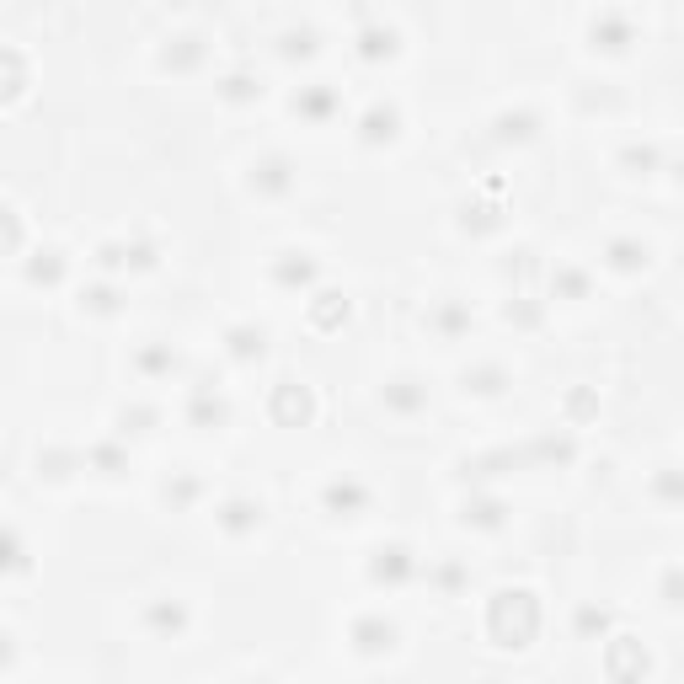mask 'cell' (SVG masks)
<instances>
[{
    "label": "cell",
    "instance_id": "9",
    "mask_svg": "<svg viewBox=\"0 0 684 684\" xmlns=\"http://www.w3.org/2000/svg\"><path fill=\"white\" fill-rule=\"evenodd\" d=\"M647 241H636V236H620V241H610V268L615 273H642L647 268Z\"/></svg>",
    "mask_w": 684,
    "mask_h": 684
},
{
    "label": "cell",
    "instance_id": "19",
    "mask_svg": "<svg viewBox=\"0 0 684 684\" xmlns=\"http://www.w3.org/2000/svg\"><path fill=\"white\" fill-rule=\"evenodd\" d=\"M359 43H364V49H359L364 59H380V54L391 59V54H396V33H391V27H364Z\"/></svg>",
    "mask_w": 684,
    "mask_h": 684
},
{
    "label": "cell",
    "instance_id": "20",
    "mask_svg": "<svg viewBox=\"0 0 684 684\" xmlns=\"http://www.w3.org/2000/svg\"><path fill=\"white\" fill-rule=\"evenodd\" d=\"M86 465H97L102 476H123V465H129V455L113 444H97V449H86Z\"/></svg>",
    "mask_w": 684,
    "mask_h": 684
},
{
    "label": "cell",
    "instance_id": "14",
    "mask_svg": "<svg viewBox=\"0 0 684 684\" xmlns=\"http://www.w3.org/2000/svg\"><path fill=\"white\" fill-rule=\"evenodd\" d=\"M81 310L86 316H118V289L113 284H91V289H81Z\"/></svg>",
    "mask_w": 684,
    "mask_h": 684
},
{
    "label": "cell",
    "instance_id": "24",
    "mask_svg": "<svg viewBox=\"0 0 684 684\" xmlns=\"http://www.w3.org/2000/svg\"><path fill=\"white\" fill-rule=\"evenodd\" d=\"M663 599H668V610H684V572L679 567L663 578Z\"/></svg>",
    "mask_w": 684,
    "mask_h": 684
},
{
    "label": "cell",
    "instance_id": "11",
    "mask_svg": "<svg viewBox=\"0 0 684 684\" xmlns=\"http://www.w3.org/2000/svg\"><path fill=\"white\" fill-rule=\"evenodd\" d=\"M508 369H497V364H487V369H476V375H465V396H503L508 391Z\"/></svg>",
    "mask_w": 684,
    "mask_h": 684
},
{
    "label": "cell",
    "instance_id": "8",
    "mask_svg": "<svg viewBox=\"0 0 684 684\" xmlns=\"http://www.w3.org/2000/svg\"><path fill=\"white\" fill-rule=\"evenodd\" d=\"M294 113H300L305 123H326V118L337 113V97L326 86H305L300 97H294Z\"/></svg>",
    "mask_w": 684,
    "mask_h": 684
},
{
    "label": "cell",
    "instance_id": "16",
    "mask_svg": "<svg viewBox=\"0 0 684 684\" xmlns=\"http://www.w3.org/2000/svg\"><path fill=\"white\" fill-rule=\"evenodd\" d=\"M652 497L663 508H684V471H658L652 476Z\"/></svg>",
    "mask_w": 684,
    "mask_h": 684
},
{
    "label": "cell",
    "instance_id": "25",
    "mask_svg": "<svg viewBox=\"0 0 684 684\" xmlns=\"http://www.w3.org/2000/svg\"><path fill=\"white\" fill-rule=\"evenodd\" d=\"M626 166H652V150H626Z\"/></svg>",
    "mask_w": 684,
    "mask_h": 684
},
{
    "label": "cell",
    "instance_id": "1",
    "mask_svg": "<svg viewBox=\"0 0 684 684\" xmlns=\"http://www.w3.org/2000/svg\"><path fill=\"white\" fill-rule=\"evenodd\" d=\"M588 43H594L599 54H626L636 43V22L626 11H599V17L588 22Z\"/></svg>",
    "mask_w": 684,
    "mask_h": 684
},
{
    "label": "cell",
    "instance_id": "13",
    "mask_svg": "<svg viewBox=\"0 0 684 684\" xmlns=\"http://www.w3.org/2000/svg\"><path fill=\"white\" fill-rule=\"evenodd\" d=\"M535 129H540V118L535 113H503L497 118V139H513V145H524V139H535Z\"/></svg>",
    "mask_w": 684,
    "mask_h": 684
},
{
    "label": "cell",
    "instance_id": "3",
    "mask_svg": "<svg viewBox=\"0 0 684 684\" xmlns=\"http://www.w3.org/2000/svg\"><path fill=\"white\" fill-rule=\"evenodd\" d=\"M380 407H385V412H396V417H417V412L428 407V385H423V380H412V375H396V380L380 391Z\"/></svg>",
    "mask_w": 684,
    "mask_h": 684
},
{
    "label": "cell",
    "instance_id": "12",
    "mask_svg": "<svg viewBox=\"0 0 684 684\" xmlns=\"http://www.w3.org/2000/svg\"><path fill=\"white\" fill-rule=\"evenodd\" d=\"M134 364H139V375H150V380H166L171 369H177V353H171V342H155V348H145Z\"/></svg>",
    "mask_w": 684,
    "mask_h": 684
},
{
    "label": "cell",
    "instance_id": "15",
    "mask_svg": "<svg viewBox=\"0 0 684 684\" xmlns=\"http://www.w3.org/2000/svg\"><path fill=\"white\" fill-rule=\"evenodd\" d=\"M353 636H359V647H369V652H380V647H391L396 642V626L391 620H359V626H353Z\"/></svg>",
    "mask_w": 684,
    "mask_h": 684
},
{
    "label": "cell",
    "instance_id": "7",
    "mask_svg": "<svg viewBox=\"0 0 684 684\" xmlns=\"http://www.w3.org/2000/svg\"><path fill=\"white\" fill-rule=\"evenodd\" d=\"M198 59H204V38L182 33V38H166V49H161V70L193 75V70H198Z\"/></svg>",
    "mask_w": 684,
    "mask_h": 684
},
{
    "label": "cell",
    "instance_id": "10",
    "mask_svg": "<svg viewBox=\"0 0 684 684\" xmlns=\"http://www.w3.org/2000/svg\"><path fill=\"white\" fill-rule=\"evenodd\" d=\"M412 572V556H407V546H391V551H375V567H369V578L375 583H385V578H407Z\"/></svg>",
    "mask_w": 684,
    "mask_h": 684
},
{
    "label": "cell",
    "instance_id": "23",
    "mask_svg": "<svg viewBox=\"0 0 684 684\" xmlns=\"http://www.w3.org/2000/svg\"><path fill=\"white\" fill-rule=\"evenodd\" d=\"M198 492H204V481H193V476H177V487H171V481H166V492H161V497H166L171 508H188Z\"/></svg>",
    "mask_w": 684,
    "mask_h": 684
},
{
    "label": "cell",
    "instance_id": "22",
    "mask_svg": "<svg viewBox=\"0 0 684 684\" xmlns=\"http://www.w3.org/2000/svg\"><path fill=\"white\" fill-rule=\"evenodd\" d=\"M278 284H316V257H305L300 252V262H289V268H278Z\"/></svg>",
    "mask_w": 684,
    "mask_h": 684
},
{
    "label": "cell",
    "instance_id": "2",
    "mask_svg": "<svg viewBox=\"0 0 684 684\" xmlns=\"http://www.w3.org/2000/svg\"><path fill=\"white\" fill-rule=\"evenodd\" d=\"M246 182H252V193L257 198H284L289 188H294V166H289V155H257V161H252V177H246Z\"/></svg>",
    "mask_w": 684,
    "mask_h": 684
},
{
    "label": "cell",
    "instance_id": "17",
    "mask_svg": "<svg viewBox=\"0 0 684 684\" xmlns=\"http://www.w3.org/2000/svg\"><path fill=\"white\" fill-rule=\"evenodd\" d=\"M150 626H161V636H182V626H188V610H182V604H150Z\"/></svg>",
    "mask_w": 684,
    "mask_h": 684
},
{
    "label": "cell",
    "instance_id": "18",
    "mask_svg": "<svg viewBox=\"0 0 684 684\" xmlns=\"http://www.w3.org/2000/svg\"><path fill=\"white\" fill-rule=\"evenodd\" d=\"M364 139H369V145H380V139H396V107H369Z\"/></svg>",
    "mask_w": 684,
    "mask_h": 684
},
{
    "label": "cell",
    "instance_id": "6",
    "mask_svg": "<svg viewBox=\"0 0 684 684\" xmlns=\"http://www.w3.org/2000/svg\"><path fill=\"white\" fill-rule=\"evenodd\" d=\"M225 353L236 364H262V353H268V332H262V326H230V332H225Z\"/></svg>",
    "mask_w": 684,
    "mask_h": 684
},
{
    "label": "cell",
    "instance_id": "4",
    "mask_svg": "<svg viewBox=\"0 0 684 684\" xmlns=\"http://www.w3.org/2000/svg\"><path fill=\"white\" fill-rule=\"evenodd\" d=\"M326 513H337V519H359V513L369 508V487L364 481H353V476H337L332 487H326Z\"/></svg>",
    "mask_w": 684,
    "mask_h": 684
},
{
    "label": "cell",
    "instance_id": "21",
    "mask_svg": "<svg viewBox=\"0 0 684 684\" xmlns=\"http://www.w3.org/2000/svg\"><path fill=\"white\" fill-rule=\"evenodd\" d=\"M220 97H225V102H252V97H262V86L252 81V75H225Z\"/></svg>",
    "mask_w": 684,
    "mask_h": 684
},
{
    "label": "cell",
    "instance_id": "5",
    "mask_svg": "<svg viewBox=\"0 0 684 684\" xmlns=\"http://www.w3.org/2000/svg\"><path fill=\"white\" fill-rule=\"evenodd\" d=\"M214 519H220V530L225 535H252V530H262V503L257 497H230V503H220V513H214Z\"/></svg>",
    "mask_w": 684,
    "mask_h": 684
}]
</instances>
